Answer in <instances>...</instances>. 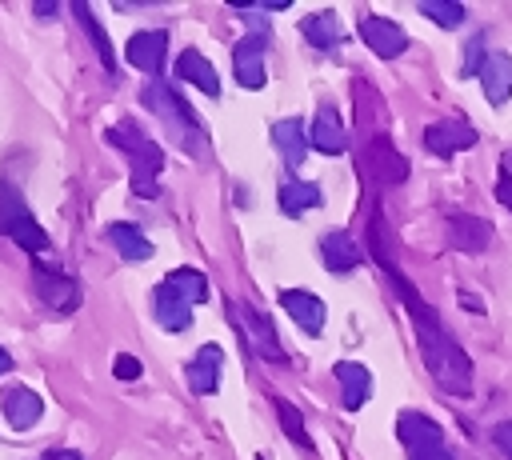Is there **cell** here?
I'll use <instances>...</instances> for the list:
<instances>
[{
	"label": "cell",
	"mask_w": 512,
	"mask_h": 460,
	"mask_svg": "<svg viewBox=\"0 0 512 460\" xmlns=\"http://www.w3.org/2000/svg\"><path fill=\"white\" fill-rule=\"evenodd\" d=\"M152 316L160 320L164 332H184V328L192 324V304H184V300L160 280L156 292H152Z\"/></svg>",
	"instance_id": "18"
},
{
	"label": "cell",
	"mask_w": 512,
	"mask_h": 460,
	"mask_svg": "<svg viewBox=\"0 0 512 460\" xmlns=\"http://www.w3.org/2000/svg\"><path fill=\"white\" fill-rule=\"evenodd\" d=\"M320 256H324V268L328 272H352L364 260V252L356 248V240L348 232H328L320 240Z\"/></svg>",
	"instance_id": "23"
},
{
	"label": "cell",
	"mask_w": 512,
	"mask_h": 460,
	"mask_svg": "<svg viewBox=\"0 0 512 460\" xmlns=\"http://www.w3.org/2000/svg\"><path fill=\"white\" fill-rule=\"evenodd\" d=\"M108 144H112V148H120V152H128V160H132V192H136L140 200L160 196V168H164V152L156 148V140H152V136H144V128H140V124L120 120V124H112V128H108Z\"/></svg>",
	"instance_id": "2"
},
{
	"label": "cell",
	"mask_w": 512,
	"mask_h": 460,
	"mask_svg": "<svg viewBox=\"0 0 512 460\" xmlns=\"http://www.w3.org/2000/svg\"><path fill=\"white\" fill-rule=\"evenodd\" d=\"M396 432H400V440H404L408 456H412V452H424V448H436V444H444V432H440V424H436L432 416H420V412H400V420H396Z\"/></svg>",
	"instance_id": "17"
},
{
	"label": "cell",
	"mask_w": 512,
	"mask_h": 460,
	"mask_svg": "<svg viewBox=\"0 0 512 460\" xmlns=\"http://www.w3.org/2000/svg\"><path fill=\"white\" fill-rule=\"evenodd\" d=\"M496 200H500L504 208H512V176H508V172L496 176Z\"/></svg>",
	"instance_id": "34"
},
{
	"label": "cell",
	"mask_w": 512,
	"mask_h": 460,
	"mask_svg": "<svg viewBox=\"0 0 512 460\" xmlns=\"http://www.w3.org/2000/svg\"><path fill=\"white\" fill-rule=\"evenodd\" d=\"M272 144L280 148V156H284L288 168H300L304 156H308V132H304V120H280V124H272Z\"/></svg>",
	"instance_id": "22"
},
{
	"label": "cell",
	"mask_w": 512,
	"mask_h": 460,
	"mask_svg": "<svg viewBox=\"0 0 512 460\" xmlns=\"http://www.w3.org/2000/svg\"><path fill=\"white\" fill-rule=\"evenodd\" d=\"M112 372H116L120 380H136L144 368H140V360H136V356H128V352H124V356H116V368H112Z\"/></svg>",
	"instance_id": "32"
},
{
	"label": "cell",
	"mask_w": 512,
	"mask_h": 460,
	"mask_svg": "<svg viewBox=\"0 0 512 460\" xmlns=\"http://www.w3.org/2000/svg\"><path fill=\"white\" fill-rule=\"evenodd\" d=\"M332 372H336V384H340V400H344V408H348V412L364 408V400L372 396V372H368L364 364H356V360H340Z\"/></svg>",
	"instance_id": "15"
},
{
	"label": "cell",
	"mask_w": 512,
	"mask_h": 460,
	"mask_svg": "<svg viewBox=\"0 0 512 460\" xmlns=\"http://www.w3.org/2000/svg\"><path fill=\"white\" fill-rule=\"evenodd\" d=\"M72 12H76V20L84 24V32H88V40H92V44L100 48V60H104V68H108V72L116 76V52H112V44H108V36H104V28L96 24V16H92V8H88L84 0H76V4H72Z\"/></svg>",
	"instance_id": "28"
},
{
	"label": "cell",
	"mask_w": 512,
	"mask_h": 460,
	"mask_svg": "<svg viewBox=\"0 0 512 460\" xmlns=\"http://www.w3.org/2000/svg\"><path fill=\"white\" fill-rule=\"evenodd\" d=\"M480 84H484V96H488V104H508V96H512V56L508 52H492L488 56V64L480 68Z\"/></svg>",
	"instance_id": "19"
},
{
	"label": "cell",
	"mask_w": 512,
	"mask_h": 460,
	"mask_svg": "<svg viewBox=\"0 0 512 460\" xmlns=\"http://www.w3.org/2000/svg\"><path fill=\"white\" fill-rule=\"evenodd\" d=\"M360 160H364V176H372V180L384 184V188H392V184H400V180L408 176V160L396 152V144L388 140V132L364 136Z\"/></svg>",
	"instance_id": "7"
},
{
	"label": "cell",
	"mask_w": 512,
	"mask_h": 460,
	"mask_svg": "<svg viewBox=\"0 0 512 460\" xmlns=\"http://www.w3.org/2000/svg\"><path fill=\"white\" fill-rule=\"evenodd\" d=\"M144 104H148V108H152V112H156L172 132H176V128L184 132V148H192V144H196L200 124H196L192 108L180 100V92H176V88H168V84H160V80H156V84H148V88H144Z\"/></svg>",
	"instance_id": "6"
},
{
	"label": "cell",
	"mask_w": 512,
	"mask_h": 460,
	"mask_svg": "<svg viewBox=\"0 0 512 460\" xmlns=\"http://www.w3.org/2000/svg\"><path fill=\"white\" fill-rule=\"evenodd\" d=\"M36 292L52 312H76L80 308V284L56 268L36 264Z\"/></svg>",
	"instance_id": "10"
},
{
	"label": "cell",
	"mask_w": 512,
	"mask_h": 460,
	"mask_svg": "<svg viewBox=\"0 0 512 460\" xmlns=\"http://www.w3.org/2000/svg\"><path fill=\"white\" fill-rule=\"evenodd\" d=\"M0 404H4V416H8V424H12L16 432H28V428H36V420L44 416V400H40L32 388H24V384L8 388Z\"/></svg>",
	"instance_id": "16"
},
{
	"label": "cell",
	"mask_w": 512,
	"mask_h": 460,
	"mask_svg": "<svg viewBox=\"0 0 512 460\" xmlns=\"http://www.w3.org/2000/svg\"><path fill=\"white\" fill-rule=\"evenodd\" d=\"M268 40H272V28L260 24V20H252L248 36L232 48V72H236V84L240 88H264V80H268V72H264V48H268Z\"/></svg>",
	"instance_id": "5"
},
{
	"label": "cell",
	"mask_w": 512,
	"mask_h": 460,
	"mask_svg": "<svg viewBox=\"0 0 512 460\" xmlns=\"http://www.w3.org/2000/svg\"><path fill=\"white\" fill-rule=\"evenodd\" d=\"M124 56L132 68L140 72H160L164 68V56H168V32L164 28H144V32H132V40L124 44Z\"/></svg>",
	"instance_id": "9"
},
{
	"label": "cell",
	"mask_w": 512,
	"mask_h": 460,
	"mask_svg": "<svg viewBox=\"0 0 512 460\" xmlns=\"http://www.w3.org/2000/svg\"><path fill=\"white\" fill-rule=\"evenodd\" d=\"M308 144L324 156H340L348 148V128L340 120V112L332 104H320L316 116H312V128H308Z\"/></svg>",
	"instance_id": "11"
},
{
	"label": "cell",
	"mask_w": 512,
	"mask_h": 460,
	"mask_svg": "<svg viewBox=\"0 0 512 460\" xmlns=\"http://www.w3.org/2000/svg\"><path fill=\"white\" fill-rule=\"evenodd\" d=\"M0 236L16 240L24 252H48V232L28 212L24 196L4 180H0Z\"/></svg>",
	"instance_id": "3"
},
{
	"label": "cell",
	"mask_w": 512,
	"mask_h": 460,
	"mask_svg": "<svg viewBox=\"0 0 512 460\" xmlns=\"http://www.w3.org/2000/svg\"><path fill=\"white\" fill-rule=\"evenodd\" d=\"M52 12H56V4H52V0H48V4L40 0V4H36V16H52Z\"/></svg>",
	"instance_id": "37"
},
{
	"label": "cell",
	"mask_w": 512,
	"mask_h": 460,
	"mask_svg": "<svg viewBox=\"0 0 512 460\" xmlns=\"http://www.w3.org/2000/svg\"><path fill=\"white\" fill-rule=\"evenodd\" d=\"M492 240V224L480 216H448V244L460 252H484Z\"/></svg>",
	"instance_id": "20"
},
{
	"label": "cell",
	"mask_w": 512,
	"mask_h": 460,
	"mask_svg": "<svg viewBox=\"0 0 512 460\" xmlns=\"http://www.w3.org/2000/svg\"><path fill=\"white\" fill-rule=\"evenodd\" d=\"M372 256H376V264L388 272V280L396 284V296L404 300V308H408V316H412V324H416V336H420L424 364H428L432 380H436L448 396H468V392H472V360H468L464 348L444 332L436 308H428V304L416 296V288L408 284V276L396 272V264H392V256H388V244H384V220H380V216L372 220Z\"/></svg>",
	"instance_id": "1"
},
{
	"label": "cell",
	"mask_w": 512,
	"mask_h": 460,
	"mask_svg": "<svg viewBox=\"0 0 512 460\" xmlns=\"http://www.w3.org/2000/svg\"><path fill=\"white\" fill-rule=\"evenodd\" d=\"M8 368H12V356H8V352H4V348H0V376H4V372H8Z\"/></svg>",
	"instance_id": "38"
},
{
	"label": "cell",
	"mask_w": 512,
	"mask_h": 460,
	"mask_svg": "<svg viewBox=\"0 0 512 460\" xmlns=\"http://www.w3.org/2000/svg\"><path fill=\"white\" fill-rule=\"evenodd\" d=\"M228 316L236 324V332L244 336V344L260 356V360H272V364H284V348H280V336L272 328V320L264 312H256L252 304H236L228 300Z\"/></svg>",
	"instance_id": "4"
},
{
	"label": "cell",
	"mask_w": 512,
	"mask_h": 460,
	"mask_svg": "<svg viewBox=\"0 0 512 460\" xmlns=\"http://www.w3.org/2000/svg\"><path fill=\"white\" fill-rule=\"evenodd\" d=\"M108 240L116 244V252H120L124 260H148V256H152V244H148L144 232H140L136 224H128V220L108 224Z\"/></svg>",
	"instance_id": "26"
},
{
	"label": "cell",
	"mask_w": 512,
	"mask_h": 460,
	"mask_svg": "<svg viewBox=\"0 0 512 460\" xmlns=\"http://www.w3.org/2000/svg\"><path fill=\"white\" fill-rule=\"evenodd\" d=\"M300 32H304V40L312 44V48H336L340 40H344V28H340V16L336 12H312V16H304L300 20Z\"/></svg>",
	"instance_id": "25"
},
{
	"label": "cell",
	"mask_w": 512,
	"mask_h": 460,
	"mask_svg": "<svg viewBox=\"0 0 512 460\" xmlns=\"http://www.w3.org/2000/svg\"><path fill=\"white\" fill-rule=\"evenodd\" d=\"M492 440H496V448L512 460V420H500V424L492 428Z\"/></svg>",
	"instance_id": "33"
},
{
	"label": "cell",
	"mask_w": 512,
	"mask_h": 460,
	"mask_svg": "<svg viewBox=\"0 0 512 460\" xmlns=\"http://www.w3.org/2000/svg\"><path fill=\"white\" fill-rule=\"evenodd\" d=\"M408 460H452V452H448L444 444H436V448H424V452H412Z\"/></svg>",
	"instance_id": "35"
},
{
	"label": "cell",
	"mask_w": 512,
	"mask_h": 460,
	"mask_svg": "<svg viewBox=\"0 0 512 460\" xmlns=\"http://www.w3.org/2000/svg\"><path fill=\"white\" fill-rule=\"evenodd\" d=\"M280 304H284V312L300 324V332H308V336H320V332H324L328 308H324L320 296H312V292H304V288H288V292H280Z\"/></svg>",
	"instance_id": "13"
},
{
	"label": "cell",
	"mask_w": 512,
	"mask_h": 460,
	"mask_svg": "<svg viewBox=\"0 0 512 460\" xmlns=\"http://www.w3.org/2000/svg\"><path fill=\"white\" fill-rule=\"evenodd\" d=\"M276 412H280V424H284V432L300 444V448H308L312 440H308V432H304V424H300V412L288 404V400H276Z\"/></svg>",
	"instance_id": "31"
},
{
	"label": "cell",
	"mask_w": 512,
	"mask_h": 460,
	"mask_svg": "<svg viewBox=\"0 0 512 460\" xmlns=\"http://www.w3.org/2000/svg\"><path fill=\"white\" fill-rule=\"evenodd\" d=\"M488 40H484V32H472L468 36V44H464V52H460V76L468 80V76H480V68L488 64Z\"/></svg>",
	"instance_id": "29"
},
{
	"label": "cell",
	"mask_w": 512,
	"mask_h": 460,
	"mask_svg": "<svg viewBox=\"0 0 512 460\" xmlns=\"http://www.w3.org/2000/svg\"><path fill=\"white\" fill-rule=\"evenodd\" d=\"M40 460H84L80 452H72V448H48Z\"/></svg>",
	"instance_id": "36"
},
{
	"label": "cell",
	"mask_w": 512,
	"mask_h": 460,
	"mask_svg": "<svg viewBox=\"0 0 512 460\" xmlns=\"http://www.w3.org/2000/svg\"><path fill=\"white\" fill-rule=\"evenodd\" d=\"M420 16H428V20H436L440 28H456V24H464V4H452V0H420Z\"/></svg>",
	"instance_id": "30"
},
{
	"label": "cell",
	"mask_w": 512,
	"mask_h": 460,
	"mask_svg": "<svg viewBox=\"0 0 512 460\" xmlns=\"http://www.w3.org/2000/svg\"><path fill=\"white\" fill-rule=\"evenodd\" d=\"M164 284L184 300V304H204L208 300V276L196 272V268H172L164 276Z\"/></svg>",
	"instance_id": "27"
},
{
	"label": "cell",
	"mask_w": 512,
	"mask_h": 460,
	"mask_svg": "<svg viewBox=\"0 0 512 460\" xmlns=\"http://www.w3.org/2000/svg\"><path fill=\"white\" fill-rule=\"evenodd\" d=\"M360 40H364L380 60H396V56L408 48L404 28H400L396 20H388V16H364V20H360Z\"/></svg>",
	"instance_id": "8"
},
{
	"label": "cell",
	"mask_w": 512,
	"mask_h": 460,
	"mask_svg": "<svg viewBox=\"0 0 512 460\" xmlns=\"http://www.w3.org/2000/svg\"><path fill=\"white\" fill-rule=\"evenodd\" d=\"M472 144H476V128L468 120H436L424 132V148L432 156H456V152H464Z\"/></svg>",
	"instance_id": "12"
},
{
	"label": "cell",
	"mask_w": 512,
	"mask_h": 460,
	"mask_svg": "<svg viewBox=\"0 0 512 460\" xmlns=\"http://www.w3.org/2000/svg\"><path fill=\"white\" fill-rule=\"evenodd\" d=\"M220 368H224V352H220L216 344H204V348H196V356L188 360L184 380H188V388H192L196 396H212V392L220 388Z\"/></svg>",
	"instance_id": "14"
},
{
	"label": "cell",
	"mask_w": 512,
	"mask_h": 460,
	"mask_svg": "<svg viewBox=\"0 0 512 460\" xmlns=\"http://www.w3.org/2000/svg\"><path fill=\"white\" fill-rule=\"evenodd\" d=\"M176 76H180V80H192L204 96H220V76H216V68H212L196 48H184V52L176 56Z\"/></svg>",
	"instance_id": "21"
},
{
	"label": "cell",
	"mask_w": 512,
	"mask_h": 460,
	"mask_svg": "<svg viewBox=\"0 0 512 460\" xmlns=\"http://www.w3.org/2000/svg\"><path fill=\"white\" fill-rule=\"evenodd\" d=\"M276 200H280V212H284V216H300V212H308V208H320L324 192H320L316 180H284L280 192H276Z\"/></svg>",
	"instance_id": "24"
}]
</instances>
